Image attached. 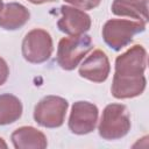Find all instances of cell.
Instances as JSON below:
<instances>
[{"mask_svg": "<svg viewBox=\"0 0 149 149\" xmlns=\"http://www.w3.org/2000/svg\"><path fill=\"white\" fill-rule=\"evenodd\" d=\"M22 104L13 94L6 93L0 95V126L9 125L19 120L22 115Z\"/></svg>", "mask_w": 149, "mask_h": 149, "instance_id": "obj_14", "label": "cell"}, {"mask_svg": "<svg viewBox=\"0 0 149 149\" xmlns=\"http://www.w3.org/2000/svg\"><path fill=\"white\" fill-rule=\"evenodd\" d=\"M29 17L30 13L23 5L19 2L6 3L0 12V28L5 30H16L24 26Z\"/></svg>", "mask_w": 149, "mask_h": 149, "instance_id": "obj_12", "label": "cell"}, {"mask_svg": "<svg viewBox=\"0 0 149 149\" xmlns=\"http://www.w3.org/2000/svg\"><path fill=\"white\" fill-rule=\"evenodd\" d=\"M130 116L122 104H109L105 107L98 126L99 135L107 141L119 140L128 134Z\"/></svg>", "mask_w": 149, "mask_h": 149, "instance_id": "obj_1", "label": "cell"}, {"mask_svg": "<svg viewBox=\"0 0 149 149\" xmlns=\"http://www.w3.org/2000/svg\"><path fill=\"white\" fill-rule=\"evenodd\" d=\"M112 12L118 16H127L147 23L148 0H114Z\"/></svg>", "mask_w": 149, "mask_h": 149, "instance_id": "obj_13", "label": "cell"}, {"mask_svg": "<svg viewBox=\"0 0 149 149\" xmlns=\"http://www.w3.org/2000/svg\"><path fill=\"white\" fill-rule=\"evenodd\" d=\"M10 140L16 149H44L48 146L47 136L31 126H22L15 129Z\"/></svg>", "mask_w": 149, "mask_h": 149, "instance_id": "obj_11", "label": "cell"}, {"mask_svg": "<svg viewBox=\"0 0 149 149\" xmlns=\"http://www.w3.org/2000/svg\"><path fill=\"white\" fill-rule=\"evenodd\" d=\"M144 74L139 76H122L114 73L113 83L111 87L112 95L116 99L135 98L143 93L146 88Z\"/></svg>", "mask_w": 149, "mask_h": 149, "instance_id": "obj_10", "label": "cell"}, {"mask_svg": "<svg viewBox=\"0 0 149 149\" xmlns=\"http://www.w3.org/2000/svg\"><path fill=\"white\" fill-rule=\"evenodd\" d=\"M146 22L139 20L112 19L102 27V37L105 43L113 50L119 51L129 44L136 34L144 31Z\"/></svg>", "mask_w": 149, "mask_h": 149, "instance_id": "obj_2", "label": "cell"}, {"mask_svg": "<svg viewBox=\"0 0 149 149\" xmlns=\"http://www.w3.org/2000/svg\"><path fill=\"white\" fill-rule=\"evenodd\" d=\"M28 1L31 3H35V5H41V3H45V2H52L55 0H28Z\"/></svg>", "mask_w": 149, "mask_h": 149, "instance_id": "obj_17", "label": "cell"}, {"mask_svg": "<svg viewBox=\"0 0 149 149\" xmlns=\"http://www.w3.org/2000/svg\"><path fill=\"white\" fill-rule=\"evenodd\" d=\"M65 2L72 5L73 7L81 10H90L99 6L101 0H64Z\"/></svg>", "mask_w": 149, "mask_h": 149, "instance_id": "obj_15", "label": "cell"}, {"mask_svg": "<svg viewBox=\"0 0 149 149\" xmlns=\"http://www.w3.org/2000/svg\"><path fill=\"white\" fill-rule=\"evenodd\" d=\"M0 148H7V143L5 142V140L2 139V137H0Z\"/></svg>", "mask_w": 149, "mask_h": 149, "instance_id": "obj_18", "label": "cell"}, {"mask_svg": "<svg viewBox=\"0 0 149 149\" xmlns=\"http://www.w3.org/2000/svg\"><path fill=\"white\" fill-rule=\"evenodd\" d=\"M2 8H3V2H2V0H0V12L2 10Z\"/></svg>", "mask_w": 149, "mask_h": 149, "instance_id": "obj_19", "label": "cell"}, {"mask_svg": "<svg viewBox=\"0 0 149 149\" xmlns=\"http://www.w3.org/2000/svg\"><path fill=\"white\" fill-rule=\"evenodd\" d=\"M92 47V40L86 34L63 37L57 47L56 61L62 69L68 71L73 70L91 51Z\"/></svg>", "mask_w": 149, "mask_h": 149, "instance_id": "obj_3", "label": "cell"}, {"mask_svg": "<svg viewBox=\"0 0 149 149\" xmlns=\"http://www.w3.org/2000/svg\"><path fill=\"white\" fill-rule=\"evenodd\" d=\"M98 107L92 102H74L69 118V129L77 135H85L93 132L98 122Z\"/></svg>", "mask_w": 149, "mask_h": 149, "instance_id": "obj_6", "label": "cell"}, {"mask_svg": "<svg viewBox=\"0 0 149 149\" xmlns=\"http://www.w3.org/2000/svg\"><path fill=\"white\" fill-rule=\"evenodd\" d=\"M69 104L58 95H47L41 99L34 109V120L45 128H58L64 123Z\"/></svg>", "mask_w": 149, "mask_h": 149, "instance_id": "obj_4", "label": "cell"}, {"mask_svg": "<svg viewBox=\"0 0 149 149\" xmlns=\"http://www.w3.org/2000/svg\"><path fill=\"white\" fill-rule=\"evenodd\" d=\"M57 27L69 36L85 34L91 27V17L81 9L71 6H62Z\"/></svg>", "mask_w": 149, "mask_h": 149, "instance_id": "obj_9", "label": "cell"}, {"mask_svg": "<svg viewBox=\"0 0 149 149\" xmlns=\"http://www.w3.org/2000/svg\"><path fill=\"white\" fill-rule=\"evenodd\" d=\"M109 71L111 65L108 57L100 49H95L94 51H92L79 66L80 77L93 83L105 81L108 78Z\"/></svg>", "mask_w": 149, "mask_h": 149, "instance_id": "obj_8", "label": "cell"}, {"mask_svg": "<svg viewBox=\"0 0 149 149\" xmlns=\"http://www.w3.org/2000/svg\"><path fill=\"white\" fill-rule=\"evenodd\" d=\"M8 76H9L8 64H7V62L2 57H0V86L6 83Z\"/></svg>", "mask_w": 149, "mask_h": 149, "instance_id": "obj_16", "label": "cell"}, {"mask_svg": "<svg viewBox=\"0 0 149 149\" xmlns=\"http://www.w3.org/2000/svg\"><path fill=\"white\" fill-rule=\"evenodd\" d=\"M146 66L147 51L142 45L135 44L116 57L114 73L122 76H139L144 73Z\"/></svg>", "mask_w": 149, "mask_h": 149, "instance_id": "obj_7", "label": "cell"}, {"mask_svg": "<svg viewBox=\"0 0 149 149\" xmlns=\"http://www.w3.org/2000/svg\"><path fill=\"white\" fill-rule=\"evenodd\" d=\"M52 50V38L50 34L42 28H35L28 31L22 41V56L27 62L33 64L47 62Z\"/></svg>", "mask_w": 149, "mask_h": 149, "instance_id": "obj_5", "label": "cell"}]
</instances>
